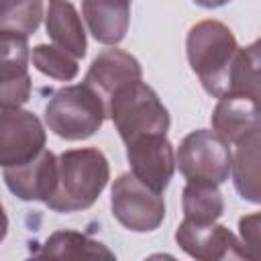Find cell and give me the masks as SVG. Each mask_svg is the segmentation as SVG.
Masks as SVG:
<instances>
[{
    "instance_id": "obj_13",
    "label": "cell",
    "mask_w": 261,
    "mask_h": 261,
    "mask_svg": "<svg viewBox=\"0 0 261 261\" xmlns=\"http://www.w3.org/2000/svg\"><path fill=\"white\" fill-rule=\"evenodd\" d=\"M143 80V67L137 57L122 49H104L92 61L84 84L94 88L106 100L126 84Z\"/></svg>"
},
{
    "instance_id": "obj_3",
    "label": "cell",
    "mask_w": 261,
    "mask_h": 261,
    "mask_svg": "<svg viewBox=\"0 0 261 261\" xmlns=\"http://www.w3.org/2000/svg\"><path fill=\"white\" fill-rule=\"evenodd\" d=\"M106 114L126 143L147 135H167L171 118L157 92L143 80L116 90L106 100Z\"/></svg>"
},
{
    "instance_id": "obj_2",
    "label": "cell",
    "mask_w": 261,
    "mask_h": 261,
    "mask_svg": "<svg viewBox=\"0 0 261 261\" xmlns=\"http://www.w3.org/2000/svg\"><path fill=\"white\" fill-rule=\"evenodd\" d=\"M239 43L232 31L220 20H200L186 37V55L202 88L220 98L228 92V73Z\"/></svg>"
},
{
    "instance_id": "obj_16",
    "label": "cell",
    "mask_w": 261,
    "mask_h": 261,
    "mask_svg": "<svg viewBox=\"0 0 261 261\" xmlns=\"http://www.w3.org/2000/svg\"><path fill=\"white\" fill-rule=\"evenodd\" d=\"M259 143H261V130L251 133L243 141H239L234 147V155L230 159V173L234 188L239 196L247 202L259 204L261 192H259Z\"/></svg>"
},
{
    "instance_id": "obj_22",
    "label": "cell",
    "mask_w": 261,
    "mask_h": 261,
    "mask_svg": "<svg viewBox=\"0 0 261 261\" xmlns=\"http://www.w3.org/2000/svg\"><path fill=\"white\" fill-rule=\"evenodd\" d=\"M241 230V243L245 251L249 253V259H257V247H259V214H249L239 220Z\"/></svg>"
},
{
    "instance_id": "obj_18",
    "label": "cell",
    "mask_w": 261,
    "mask_h": 261,
    "mask_svg": "<svg viewBox=\"0 0 261 261\" xmlns=\"http://www.w3.org/2000/svg\"><path fill=\"white\" fill-rule=\"evenodd\" d=\"M181 210L186 220L216 222L224 212V200L216 184L188 181L181 192Z\"/></svg>"
},
{
    "instance_id": "obj_12",
    "label": "cell",
    "mask_w": 261,
    "mask_h": 261,
    "mask_svg": "<svg viewBox=\"0 0 261 261\" xmlns=\"http://www.w3.org/2000/svg\"><path fill=\"white\" fill-rule=\"evenodd\" d=\"M210 122L218 137L228 145H237L251 133L261 130L259 98L249 94H224L218 98Z\"/></svg>"
},
{
    "instance_id": "obj_17",
    "label": "cell",
    "mask_w": 261,
    "mask_h": 261,
    "mask_svg": "<svg viewBox=\"0 0 261 261\" xmlns=\"http://www.w3.org/2000/svg\"><path fill=\"white\" fill-rule=\"evenodd\" d=\"M39 255L45 257H65V259H114V253L100 241L77 232V230H57L53 232Z\"/></svg>"
},
{
    "instance_id": "obj_15",
    "label": "cell",
    "mask_w": 261,
    "mask_h": 261,
    "mask_svg": "<svg viewBox=\"0 0 261 261\" xmlns=\"http://www.w3.org/2000/svg\"><path fill=\"white\" fill-rule=\"evenodd\" d=\"M45 29L53 45L67 51L75 59H82L88 49L86 29L75 6L69 0H49L45 14Z\"/></svg>"
},
{
    "instance_id": "obj_10",
    "label": "cell",
    "mask_w": 261,
    "mask_h": 261,
    "mask_svg": "<svg viewBox=\"0 0 261 261\" xmlns=\"http://www.w3.org/2000/svg\"><path fill=\"white\" fill-rule=\"evenodd\" d=\"M130 173L157 194H163L175 171L173 145L167 135H147L126 143Z\"/></svg>"
},
{
    "instance_id": "obj_4",
    "label": "cell",
    "mask_w": 261,
    "mask_h": 261,
    "mask_svg": "<svg viewBox=\"0 0 261 261\" xmlns=\"http://www.w3.org/2000/svg\"><path fill=\"white\" fill-rule=\"evenodd\" d=\"M106 118L104 98L88 84H73L53 92L45 104V122L65 141H84L100 130Z\"/></svg>"
},
{
    "instance_id": "obj_9",
    "label": "cell",
    "mask_w": 261,
    "mask_h": 261,
    "mask_svg": "<svg viewBox=\"0 0 261 261\" xmlns=\"http://www.w3.org/2000/svg\"><path fill=\"white\" fill-rule=\"evenodd\" d=\"M175 243L184 253L202 261L249 259L241 239L216 222H192L184 218L175 230Z\"/></svg>"
},
{
    "instance_id": "obj_5",
    "label": "cell",
    "mask_w": 261,
    "mask_h": 261,
    "mask_svg": "<svg viewBox=\"0 0 261 261\" xmlns=\"http://www.w3.org/2000/svg\"><path fill=\"white\" fill-rule=\"evenodd\" d=\"M230 147L214 130L198 128L186 135L175 153V165L188 181L224 184L230 175Z\"/></svg>"
},
{
    "instance_id": "obj_14",
    "label": "cell",
    "mask_w": 261,
    "mask_h": 261,
    "mask_svg": "<svg viewBox=\"0 0 261 261\" xmlns=\"http://www.w3.org/2000/svg\"><path fill=\"white\" fill-rule=\"evenodd\" d=\"M82 14L98 43L118 45L128 31L130 0H82Z\"/></svg>"
},
{
    "instance_id": "obj_6",
    "label": "cell",
    "mask_w": 261,
    "mask_h": 261,
    "mask_svg": "<svg viewBox=\"0 0 261 261\" xmlns=\"http://www.w3.org/2000/svg\"><path fill=\"white\" fill-rule=\"evenodd\" d=\"M112 216L130 232H151L165 218V200L130 171L120 173L110 190Z\"/></svg>"
},
{
    "instance_id": "obj_23",
    "label": "cell",
    "mask_w": 261,
    "mask_h": 261,
    "mask_svg": "<svg viewBox=\"0 0 261 261\" xmlns=\"http://www.w3.org/2000/svg\"><path fill=\"white\" fill-rule=\"evenodd\" d=\"M192 2L198 4V6H202V8H220V6L228 4L230 0H192Z\"/></svg>"
},
{
    "instance_id": "obj_20",
    "label": "cell",
    "mask_w": 261,
    "mask_h": 261,
    "mask_svg": "<svg viewBox=\"0 0 261 261\" xmlns=\"http://www.w3.org/2000/svg\"><path fill=\"white\" fill-rule=\"evenodd\" d=\"M43 18V0H0V29L33 35Z\"/></svg>"
},
{
    "instance_id": "obj_19",
    "label": "cell",
    "mask_w": 261,
    "mask_h": 261,
    "mask_svg": "<svg viewBox=\"0 0 261 261\" xmlns=\"http://www.w3.org/2000/svg\"><path fill=\"white\" fill-rule=\"evenodd\" d=\"M226 94H249L259 98V41L249 47H239L230 73Z\"/></svg>"
},
{
    "instance_id": "obj_8",
    "label": "cell",
    "mask_w": 261,
    "mask_h": 261,
    "mask_svg": "<svg viewBox=\"0 0 261 261\" xmlns=\"http://www.w3.org/2000/svg\"><path fill=\"white\" fill-rule=\"evenodd\" d=\"M47 133L37 114L22 108L0 110V167L20 165L45 149Z\"/></svg>"
},
{
    "instance_id": "obj_21",
    "label": "cell",
    "mask_w": 261,
    "mask_h": 261,
    "mask_svg": "<svg viewBox=\"0 0 261 261\" xmlns=\"http://www.w3.org/2000/svg\"><path fill=\"white\" fill-rule=\"evenodd\" d=\"M31 59H33V65L43 75H49V77L59 80V82H71L80 71L77 59L73 55H69L67 51L59 49L57 45L41 43V45L33 47Z\"/></svg>"
},
{
    "instance_id": "obj_7",
    "label": "cell",
    "mask_w": 261,
    "mask_h": 261,
    "mask_svg": "<svg viewBox=\"0 0 261 261\" xmlns=\"http://www.w3.org/2000/svg\"><path fill=\"white\" fill-rule=\"evenodd\" d=\"M29 59V37L0 29V110L20 108L29 102L33 90Z\"/></svg>"
},
{
    "instance_id": "obj_1",
    "label": "cell",
    "mask_w": 261,
    "mask_h": 261,
    "mask_svg": "<svg viewBox=\"0 0 261 261\" xmlns=\"http://www.w3.org/2000/svg\"><path fill=\"white\" fill-rule=\"evenodd\" d=\"M110 179L106 155L96 147L63 151L57 157V186L47 198L53 212H80L94 206Z\"/></svg>"
},
{
    "instance_id": "obj_24",
    "label": "cell",
    "mask_w": 261,
    "mask_h": 261,
    "mask_svg": "<svg viewBox=\"0 0 261 261\" xmlns=\"http://www.w3.org/2000/svg\"><path fill=\"white\" fill-rule=\"evenodd\" d=\"M6 232H8V216H6L4 206H2V202H0V243L4 241Z\"/></svg>"
},
{
    "instance_id": "obj_11",
    "label": "cell",
    "mask_w": 261,
    "mask_h": 261,
    "mask_svg": "<svg viewBox=\"0 0 261 261\" xmlns=\"http://www.w3.org/2000/svg\"><path fill=\"white\" fill-rule=\"evenodd\" d=\"M4 184L24 202H47L57 186V157L43 149L33 159L4 167Z\"/></svg>"
}]
</instances>
